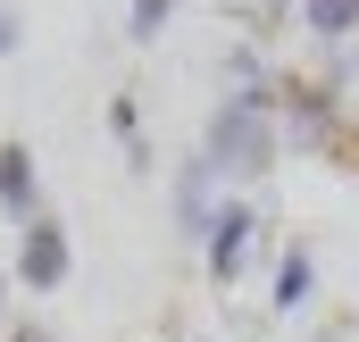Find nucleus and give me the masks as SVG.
<instances>
[{"label": "nucleus", "instance_id": "obj_1", "mask_svg": "<svg viewBox=\"0 0 359 342\" xmlns=\"http://www.w3.org/2000/svg\"><path fill=\"white\" fill-rule=\"evenodd\" d=\"M276 109H251V100H217L209 109V125H201V159L217 167V184L234 192V184H259L276 167Z\"/></svg>", "mask_w": 359, "mask_h": 342}, {"label": "nucleus", "instance_id": "obj_2", "mask_svg": "<svg viewBox=\"0 0 359 342\" xmlns=\"http://www.w3.org/2000/svg\"><path fill=\"white\" fill-rule=\"evenodd\" d=\"M351 134V100L326 92L318 76H276V142L292 151H343Z\"/></svg>", "mask_w": 359, "mask_h": 342}, {"label": "nucleus", "instance_id": "obj_3", "mask_svg": "<svg viewBox=\"0 0 359 342\" xmlns=\"http://www.w3.org/2000/svg\"><path fill=\"white\" fill-rule=\"evenodd\" d=\"M259 251V209L243 200V192H226V209H217V226H209V242H201V267H209V284L217 292H234L243 284V267Z\"/></svg>", "mask_w": 359, "mask_h": 342}, {"label": "nucleus", "instance_id": "obj_4", "mask_svg": "<svg viewBox=\"0 0 359 342\" xmlns=\"http://www.w3.org/2000/svg\"><path fill=\"white\" fill-rule=\"evenodd\" d=\"M76 275V242H67V226L59 217H34L25 234H17V267H8V284H25V292H59Z\"/></svg>", "mask_w": 359, "mask_h": 342}, {"label": "nucleus", "instance_id": "obj_5", "mask_svg": "<svg viewBox=\"0 0 359 342\" xmlns=\"http://www.w3.org/2000/svg\"><path fill=\"white\" fill-rule=\"evenodd\" d=\"M217 209H226V184H217V167L192 151V159L176 167V234H184V242H209Z\"/></svg>", "mask_w": 359, "mask_h": 342}, {"label": "nucleus", "instance_id": "obj_6", "mask_svg": "<svg viewBox=\"0 0 359 342\" xmlns=\"http://www.w3.org/2000/svg\"><path fill=\"white\" fill-rule=\"evenodd\" d=\"M0 209H8L17 234H25L34 217H50V200H42V167H34L25 142H0Z\"/></svg>", "mask_w": 359, "mask_h": 342}, {"label": "nucleus", "instance_id": "obj_7", "mask_svg": "<svg viewBox=\"0 0 359 342\" xmlns=\"http://www.w3.org/2000/svg\"><path fill=\"white\" fill-rule=\"evenodd\" d=\"M309 301H318V251H309V242H284V251H276V275H268V309L292 317V309H309Z\"/></svg>", "mask_w": 359, "mask_h": 342}, {"label": "nucleus", "instance_id": "obj_8", "mask_svg": "<svg viewBox=\"0 0 359 342\" xmlns=\"http://www.w3.org/2000/svg\"><path fill=\"white\" fill-rule=\"evenodd\" d=\"M301 25H309L318 42H334V50H343V42L359 34V0H301Z\"/></svg>", "mask_w": 359, "mask_h": 342}, {"label": "nucleus", "instance_id": "obj_9", "mask_svg": "<svg viewBox=\"0 0 359 342\" xmlns=\"http://www.w3.org/2000/svg\"><path fill=\"white\" fill-rule=\"evenodd\" d=\"M109 134L126 142V167H134V175L151 167V142H142V109H134V92H117V100H109Z\"/></svg>", "mask_w": 359, "mask_h": 342}, {"label": "nucleus", "instance_id": "obj_10", "mask_svg": "<svg viewBox=\"0 0 359 342\" xmlns=\"http://www.w3.org/2000/svg\"><path fill=\"white\" fill-rule=\"evenodd\" d=\"M176 17V0H126V42H159Z\"/></svg>", "mask_w": 359, "mask_h": 342}, {"label": "nucleus", "instance_id": "obj_11", "mask_svg": "<svg viewBox=\"0 0 359 342\" xmlns=\"http://www.w3.org/2000/svg\"><path fill=\"white\" fill-rule=\"evenodd\" d=\"M17 42H25V25H17V8H8V0H0V59H8V50H17Z\"/></svg>", "mask_w": 359, "mask_h": 342}, {"label": "nucleus", "instance_id": "obj_12", "mask_svg": "<svg viewBox=\"0 0 359 342\" xmlns=\"http://www.w3.org/2000/svg\"><path fill=\"white\" fill-rule=\"evenodd\" d=\"M309 342H351V326H343V317H334V326H318V334Z\"/></svg>", "mask_w": 359, "mask_h": 342}, {"label": "nucleus", "instance_id": "obj_13", "mask_svg": "<svg viewBox=\"0 0 359 342\" xmlns=\"http://www.w3.org/2000/svg\"><path fill=\"white\" fill-rule=\"evenodd\" d=\"M8 342H59V334H50V326H17Z\"/></svg>", "mask_w": 359, "mask_h": 342}, {"label": "nucleus", "instance_id": "obj_14", "mask_svg": "<svg viewBox=\"0 0 359 342\" xmlns=\"http://www.w3.org/2000/svg\"><path fill=\"white\" fill-rule=\"evenodd\" d=\"M0 326H8V267H0Z\"/></svg>", "mask_w": 359, "mask_h": 342}]
</instances>
